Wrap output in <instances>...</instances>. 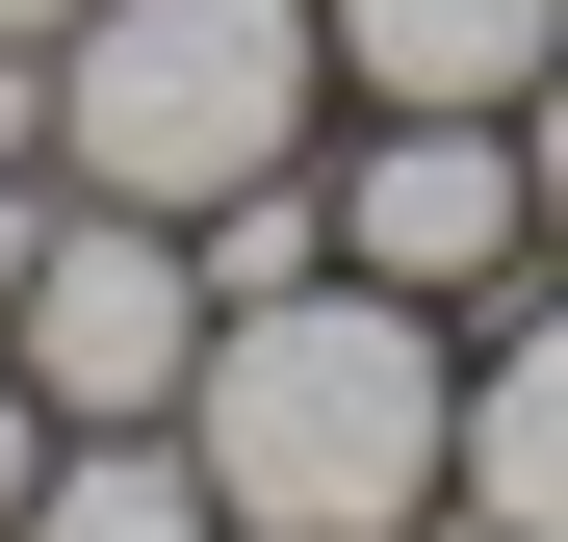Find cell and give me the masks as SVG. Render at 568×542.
Listing matches in <instances>:
<instances>
[{
    "label": "cell",
    "mask_w": 568,
    "mask_h": 542,
    "mask_svg": "<svg viewBox=\"0 0 568 542\" xmlns=\"http://www.w3.org/2000/svg\"><path fill=\"white\" fill-rule=\"evenodd\" d=\"M52 27H78V0H0V52H52Z\"/></svg>",
    "instance_id": "11"
},
{
    "label": "cell",
    "mask_w": 568,
    "mask_h": 542,
    "mask_svg": "<svg viewBox=\"0 0 568 542\" xmlns=\"http://www.w3.org/2000/svg\"><path fill=\"white\" fill-rule=\"evenodd\" d=\"M517 155H542V258H568V52H542V104H517Z\"/></svg>",
    "instance_id": "10"
},
{
    "label": "cell",
    "mask_w": 568,
    "mask_h": 542,
    "mask_svg": "<svg viewBox=\"0 0 568 542\" xmlns=\"http://www.w3.org/2000/svg\"><path fill=\"white\" fill-rule=\"evenodd\" d=\"M311 130H336L311 0H78L52 27V181H104V207H233Z\"/></svg>",
    "instance_id": "2"
},
{
    "label": "cell",
    "mask_w": 568,
    "mask_h": 542,
    "mask_svg": "<svg viewBox=\"0 0 568 542\" xmlns=\"http://www.w3.org/2000/svg\"><path fill=\"white\" fill-rule=\"evenodd\" d=\"M0 361H27L78 439H104V413H181V388H207V233L78 181V207H52V258H27V310H0Z\"/></svg>",
    "instance_id": "4"
},
{
    "label": "cell",
    "mask_w": 568,
    "mask_h": 542,
    "mask_svg": "<svg viewBox=\"0 0 568 542\" xmlns=\"http://www.w3.org/2000/svg\"><path fill=\"white\" fill-rule=\"evenodd\" d=\"M336 27V104H542L568 0H311Z\"/></svg>",
    "instance_id": "5"
},
{
    "label": "cell",
    "mask_w": 568,
    "mask_h": 542,
    "mask_svg": "<svg viewBox=\"0 0 568 542\" xmlns=\"http://www.w3.org/2000/svg\"><path fill=\"white\" fill-rule=\"evenodd\" d=\"M52 439H78V413L27 388V361H0V542H27V491H52Z\"/></svg>",
    "instance_id": "8"
},
{
    "label": "cell",
    "mask_w": 568,
    "mask_h": 542,
    "mask_svg": "<svg viewBox=\"0 0 568 542\" xmlns=\"http://www.w3.org/2000/svg\"><path fill=\"white\" fill-rule=\"evenodd\" d=\"M311 207L362 285H414V310H517L542 285V155L517 104H336L311 130Z\"/></svg>",
    "instance_id": "3"
},
{
    "label": "cell",
    "mask_w": 568,
    "mask_h": 542,
    "mask_svg": "<svg viewBox=\"0 0 568 542\" xmlns=\"http://www.w3.org/2000/svg\"><path fill=\"white\" fill-rule=\"evenodd\" d=\"M27 542H233V491H207V439H181V413H104V439H52Z\"/></svg>",
    "instance_id": "7"
},
{
    "label": "cell",
    "mask_w": 568,
    "mask_h": 542,
    "mask_svg": "<svg viewBox=\"0 0 568 542\" xmlns=\"http://www.w3.org/2000/svg\"><path fill=\"white\" fill-rule=\"evenodd\" d=\"M465 491H491L517 542H568V285L465 310Z\"/></svg>",
    "instance_id": "6"
},
{
    "label": "cell",
    "mask_w": 568,
    "mask_h": 542,
    "mask_svg": "<svg viewBox=\"0 0 568 542\" xmlns=\"http://www.w3.org/2000/svg\"><path fill=\"white\" fill-rule=\"evenodd\" d=\"M52 207H78V181H52V155H0V310H27V258H52Z\"/></svg>",
    "instance_id": "9"
},
{
    "label": "cell",
    "mask_w": 568,
    "mask_h": 542,
    "mask_svg": "<svg viewBox=\"0 0 568 542\" xmlns=\"http://www.w3.org/2000/svg\"><path fill=\"white\" fill-rule=\"evenodd\" d=\"M181 439H207L233 542H414L439 466H465V310L362 285V258L233 285V310H207V388H181Z\"/></svg>",
    "instance_id": "1"
}]
</instances>
